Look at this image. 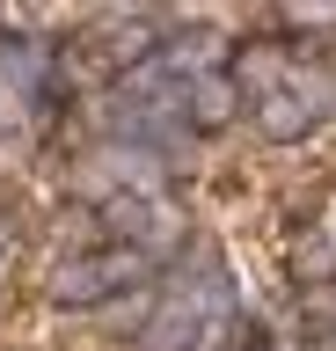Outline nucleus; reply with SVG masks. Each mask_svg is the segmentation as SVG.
<instances>
[{
  "instance_id": "f257e3e1",
  "label": "nucleus",
  "mask_w": 336,
  "mask_h": 351,
  "mask_svg": "<svg viewBox=\"0 0 336 351\" xmlns=\"http://www.w3.org/2000/svg\"><path fill=\"white\" fill-rule=\"evenodd\" d=\"M234 81L248 88L263 139H307L314 125L336 117V73L329 66H285L278 51H248Z\"/></svg>"
},
{
  "instance_id": "f03ea898",
  "label": "nucleus",
  "mask_w": 336,
  "mask_h": 351,
  "mask_svg": "<svg viewBox=\"0 0 336 351\" xmlns=\"http://www.w3.org/2000/svg\"><path fill=\"white\" fill-rule=\"evenodd\" d=\"M227 329H234V285L205 263V271L168 278V293L154 300V315L139 329V351H212Z\"/></svg>"
},
{
  "instance_id": "7ed1b4c3",
  "label": "nucleus",
  "mask_w": 336,
  "mask_h": 351,
  "mask_svg": "<svg viewBox=\"0 0 336 351\" xmlns=\"http://www.w3.org/2000/svg\"><path fill=\"white\" fill-rule=\"evenodd\" d=\"M146 249H125V241H110V249H95V256H73L59 278H51V300L59 307H95V300H110L117 285H132L139 271H146Z\"/></svg>"
},
{
  "instance_id": "20e7f679",
  "label": "nucleus",
  "mask_w": 336,
  "mask_h": 351,
  "mask_svg": "<svg viewBox=\"0 0 336 351\" xmlns=\"http://www.w3.org/2000/svg\"><path fill=\"white\" fill-rule=\"evenodd\" d=\"M234 103H242V81H234V73H220V66H198V73L183 81V117H190V132L234 125Z\"/></svg>"
},
{
  "instance_id": "39448f33",
  "label": "nucleus",
  "mask_w": 336,
  "mask_h": 351,
  "mask_svg": "<svg viewBox=\"0 0 336 351\" xmlns=\"http://www.w3.org/2000/svg\"><path fill=\"white\" fill-rule=\"evenodd\" d=\"M314 271H329V278H336V219H329V234H322V241H314Z\"/></svg>"
},
{
  "instance_id": "423d86ee",
  "label": "nucleus",
  "mask_w": 336,
  "mask_h": 351,
  "mask_svg": "<svg viewBox=\"0 0 336 351\" xmlns=\"http://www.w3.org/2000/svg\"><path fill=\"white\" fill-rule=\"evenodd\" d=\"M8 256H15V249H8V227H0V271H8Z\"/></svg>"
}]
</instances>
